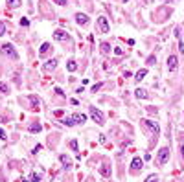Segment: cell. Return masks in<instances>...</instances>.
Instances as JSON below:
<instances>
[{"label":"cell","mask_w":184,"mask_h":182,"mask_svg":"<svg viewBox=\"0 0 184 182\" xmlns=\"http://www.w3.org/2000/svg\"><path fill=\"white\" fill-rule=\"evenodd\" d=\"M0 52H2L4 55H8L9 59H13V61H17L18 59V53H17V50L13 48V44H2V46H0Z\"/></svg>","instance_id":"1"},{"label":"cell","mask_w":184,"mask_h":182,"mask_svg":"<svg viewBox=\"0 0 184 182\" xmlns=\"http://www.w3.org/2000/svg\"><path fill=\"white\" fill-rule=\"evenodd\" d=\"M168 160H170V147H162L160 151H158L157 164L158 166H164V164H168Z\"/></svg>","instance_id":"2"},{"label":"cell","mask_w":184,"mask_h":182,"mask_svg":"<svg viewBox=\"0 0 184 182\" xmlns=\"http://www.w3.org/2000/svg\"><path fill=\"white\" fill-rule=\"evenodd\" d=\"M142 121H144V125H146V127L151 131L153 134H155V138H157L158 134H160V127H158L157 121H153V120H142Z\"/></svg>","instance_id":"3"},{"label":"cell","mask_w":184,"mask_h":182,"mask_svg":"<svg viewBox=\"0 0 184 182\" xmlns=\"http://www.w3.org/2000/svg\"><path fill=\"white\" fill-rule=\"evenodd\" d=\"M90 116H92V120L96 121L98 125H103V123H105V120H103V114H101V110H98L96 107H90Z\"/></svg>","instance_id":"4"},{"label":"cell","mask_w":184,"mask_h":182,"mask_svg":"<svg viewBox=\"0 0 184 182\" xmlns=\"http://www.w3.org/2000/svg\"><path fill=\"white\" fill-rule=\"evenodd\" d=\"M98 28H99V31H101V33H109L111 26H109L107 17H99V18H98Z\"/></svg>","instance_id":"5"},{"label":"cell","mask_w":184,"mask_h":182,"mask_svg":"<svg viewBox=\"0 0 184 182\" xmlns=\"http://www.w3.org/2000/svg\"><path fill=\"white\" fill-rule=\"evenodd\" d=\"M142 168H144V160L138 158V156H135L133 162H131V171H133V173H138V171H142Z\"/></svg>","instance_id":"6"},{"label":"cell","mask_w":184,"mask_h":182,"mask_svg":"<svg viewBox=\"0 0 184 182\" xmlns=\"http://www.w3.org/2000/svg\"><path fill=\"white\" fill-rule=\"evenodd\" d=\"M177 66H179L177 55H170V57H168V70H170V72H175Z\"/></svg>","instance_id":"7"},{"label":"cell","mask_w":184,"mask_h":182,"mask_svg":"<svg viewBox=\"0 0 184 182\" xmlns=\"http://www.w3.org/2000/svg\"><path fill=\"white\" fill-rule=\"evenodd\" d=\"M76 20H77L79 26H87V24H88V17H87V15H83V13H77L76 15Z\"/></svg>","instance_id":"8"},{"label":"cell","mask_w":184,"mask_h":182,"mask_svg":"<svg viewBox=\"0 0 184 182\" xmlns=\"http://www.w3.org/2000/svg\"><path fill=\"white\" fill-rule=\"evenodd\" d=\"M53 39L55 40H68V35L63 31V29H57L55 33H53Z\"/></svg>","instance_id":"9"},{"label":"cell","mask_w":184,"mask_h":182,"mask_svg":"<svg viewBox=\"0 0 184 182\" xmlns=\"http://www.w3.org/2000/svg\"><path fill=\"white\" fill-rule=\"evenodd\" d=\"M55 66H57V61L55 59H50L46 64H44V72H50V70H55Z\"/></svg>","instance_id":"10"},{"label":"cell","mask_w":184,"mask_h":182,"mask_svg":"<svg viewBox=\"0 0 184 182\" xmlns=\"http://www.w3.org/2000/svg\"><path fill=\"white\" fill-rule=\"evenodd\" d=\"M72 120H74V123H83V121L87 120V116L81 114V112H76V114L72 116Z\"/></svg>","instance_id":"11"},{"label":"cell","mask_w":184,"mask_h":182,"mask_svg":"<svg viewBox=\"0 0 184 182\" xmlns=\"http://www.w3.org/2000/svg\"><path fill=\"white\" fill-rule=\"evenodd\" d=\"M29 101H31V109H33V110H39V105H41V101H39L37 96H29Z\"/></svg>","instance_id":"12"},{"label":"cell","mask_w":184,"mask_h":182,"mask_svg":"<svg viewBox=\"0 0 184 182\" xmlns=\"http://www.w3.org/2000/svg\"><path fill=\"white\" fill-rule=\"evenodd\" d=\"M146 75H147V70H146V68H142V70H138V72L135 74V79H136V81H142L144 77H146Z\"/></svg>","instance_id":"13"},{"label":"cell","mask_w":184,"mask_h":182,"mask_svg":"<svg viewBox=\"0 0 184 182\" xmlns=\"http://www.w3.org/2000/svg\"><path fill=\"white\" fill-rule=\"evenodd\" d=\"M59 160L63 162V166H64V168H70V166H72V160L68 158L66 155H61V156H59Z\"/></svg>","instance_id":"14"},{"label":"cell","mask_w":184,"mask_h":182,"mask_svg":"<svg viewBox=\"0 0 184 182\" xmlns=\"http://www.w3.org/2000/svg\"><path fill=\"white\" fill-rule=\"evenodd\" d=\"M135 94H136L138 99H146V98H147V90H144V88H136Z\"/></svg>","instance_id":"15"},{"label":"cell","mask_w":184,"mask_h":182,"mask_svg":"<svg viewBox=\"0 0 184 182\" xmlns=\"http://www.w3.org/2000/svg\"><path fill=\"white\" fill-rule=\"evenodd\" d=\"M66 68H68V72H76V70H77V63H76V61H68Z\"/></svg>","instance_id":"16"},{"label":"cell","mask_w":184,"mask_h":182,"mask_svg":"<svg viewBox=\"0 0 184 182\" xmlns=\"http://www.w3.org/2000/svg\"><path fill=\"white\" fill-rule=\"evenodd\" d=\"M48 52H50V44H48V42H44L42 46H41V52H39V55L42 57V55H46Z\"/></svg>","instance_id":"17"},{"label":"cell","mask_w":184,"mask_h":182,"mask_svg":"<svg viewBox=\"0 0 184 182\" xmlns=\"http://www.w3.org/2000/svg\"><path fill=\"white\" fill-rule=\"evenodd\" d=\"M6 4H8V6H9V8H11V9H13V8H18V6H21V4H22V2H21V0H8V2H6Z\"/></svg>","instance_id":"18"},{"label":"cell","mask_w":184,"mask_h":182,"mask_svg":"<svg viewBox=\"0 0 184 182\" xmlns=\"http://www.w3.org/2000/svg\"><path fill=\"white\" fill-rule=\"evenodd\" d=\"M41 129H42L41 123H31V125H29V131H31V133H39Z\"/></svg>","instance_id":"19"},{"label":"cell","mask_w":184,"mask_h":182,"mask_svg":"<svg viewBox=\"0 0 184 182\" xmlns=\"http://www.w3.org/2000/svg\"><path fill=\"white\" fill-rule=\"evenodd\" d=\"M28 182H41V177H39L37 173H31L29 179H28Z\"/></svg>","instance_id":"20"},{"label":"cell","mask_w":184,"mask_h":182,"mask_svg":"<svg viewBox=\"0 0 184 182\" xmlns=\"http://www.w3.org/2000/svg\"><path fill=\"white\" fill-rule=\"evenodd\" d=\"M109 52H111V46L107 42H101V53H109Z\"/></svg>","instance_id":"21"},{"label":"cell","mask_w":184,"mask_h":182,"mask_svg":"<svg viewBox=\"0 0 184 182\" xmlns=\"http://www.w3.org/2000/svg\"><path fill=\"white\" fill-rule=\"evenodd\" d=\"M0 92H2V94H8L9 92V87H8L6 83H0Z\"/></svg>","instance_id":"22"},{"label":"cell","mask_w":184,"mask_h":182,"mask_svg":"<svg viewBox=\"0 0 184 182\" xmlns=\"http://www.w3.org/2000/svg\"><path fill=\"white\" fill-rule=\"evenodd\" d=\"M63 123H64V125H68V127L76 125V123H74V120H72V116H70V118H64V120H63Z\"/></svg>","instance_id":"23"},{"label":"cell","mask_w":184,"mask_h":182,"mask_svg":"<svg viewBox=\"0 0 184 182\" xmlns=\"http://www.w3.org/2000/svg\"><path fill=\"white\" fill-rule=\"evenodd\" d=\"M146 182H158V177L157 175H149L147 179H146Z\"/></svg>","instance_id":"24"},{"label":"cell","mask_w":184,"mask_h":182,"mask_svg":"<svg viewBox=\"0 0 184 182\" xmlns=\"http://www.w3.org/2000/svg\"><path fill=\"white\" fill-rule=\"evenodd\" d=\"M99 171H101V175H105V177H109V175H111V171H109V168H107V166H103V168L99 169Z\"/></svg>","instance_id":"25"},{"label":"cell","mask_w":184,"mask_h":182,"mask_svg":"<svg viewBox=\"0 0 184 182\" xmlns=\"http://www.w3.org/2000/svg\"><path fill=\"white\" fill-rule=\"evenodd\" d=\"M155 61H157V57H155V55H149V57H147V64L151 66V64H155Z\"/></svg>","instance_id":"26"},{"label":"cell","mask_w":184,"mask_h":182,"mask_svg":"<svg viewBox=\"0 0 184 182\" xmlns=\"http://www.w3.org/2000/svg\"><path fill=\"white\" fill-rule=\"evenodd\" d=\"M179 52L184 53V40L182 39H179Z\"/></svg>","instance_id":"27"},{"label":"cell","mask_w":184,"mask_h":182,"mask_svg":"<svg viewBox=\"0 0 184 182\" xmlns=\"http://www.w3.org/2000/svg\"><path fill=\"white\" fill-rule=\"evenodd\" d=\"M101 87H103V85H101V83H96V85H94V87H92L90 90H92V92H98V90H99V88H101Z\"/></svg>","instance_id":"28"},{"label":"cell","mask_w":184,"mask_h":182,"mask_svg":"<svg viewBox=\"0 0 184 182\" xmlns=\"http://www.w3.org/2000/svg\"><path fill=\"white\" fill-rule=\"evenodd\" d=\"M6 33V26H4V22H0V37Z\"/></svg>","instance_id":"29"},{"label":"cell","mask_w":184,"mask_h":182,"mask_svg":"<svg viewBox=\"0 0 184 182\" xmlns=\"http://www.w3.org/2000/svg\"><path fill=\"white\" fill-rule=\"evenodd\" d=\"M70 147H72L74 151H77V142H76V140H72V142H70Z\"/></svg>","instance_id":"30"},{"label":"cell","mask_w":184,"mask_h":182,"mask_svg":"<svg viewBox=\"0 0 184 182\" xmlns=\"http://www.w3.org/2000/svg\"><path fill=\"white\" fill-rule=\"evenodd\" d=\"M53 2H55V4H59V6H66V0H53Z\"/></svg>","instance_id":"31"},{"label":"cell","mask_w":184,"mask_h":182,"mask_svg":"<svg viewBox=\"0 0 184 182\" xmlns=\"http://www.w3.org/2000/svg\"><path fill=\"white\" fill-rule=\"evenodd\" d=\"M114 53H116V55H122L123 50H122V48H114Z\"/></svg>","instance_id":"32"},{"label":"cell","mask_w":184,"mask_h":182,"mask_svg":"<svg viewBox=\"0 0 184 182\" xmlns=\"http://www.w3.org/2000/svg\"><path fill=\"white\" fill-rule=\"evenodd\" d=\"M21 24H22V26H28L29 20H28V18H22V20H21Z\"/></svg>","instance_id":"33"},{"label":"cell","mask_w":184,"mask_h":182,"mask_svg":"<svg viewBox=\"0 0 184 182\" xmlns=\"http://www.w3.org/2000/svg\"><path fill=\"white\" fill-rule=\"evenodd\" d=\"M55 92H57L59 96H61V98H63V96H64V92H63V90H61V88H55Z\"/></svg>","instance_id":"34"},{"label":"cell","mask_w":184,"mask_h":182,"mask_svg":"<svg viewBox=\"0 0 184 182\" xmlns=\"http://www.w3.org/2000/svg\"><path fill=\"white\" fill-rule=\"evenodd\" d=\"M0 138H6V133H4L2 129H0Z\"/></svg>","instance_id":"35"},{"label":"cell","mask_w":184,"mask_h":182,"mask_svg":"<svg viewBox=\"0 0 184 182\" xmlns=\"http://www.w3.org/2000/svg\"><path fill=\"white\" fill-rule=\"evenodd\" d=\"M181 153H182V158H184V144H182V147H181Z\"/></svg>","instance_id":"36"},{"label":"cell","mask_w":184,"mask_h":182,"mask_svg":"<svg viewBox=\"0 0 184 182\" xmlns=\"http://www.w3.org/2000/svg\"><path fill=\"white\" fill-rule=\"evenodd\" d=\"M144 2H146V4H151V0H144Z\"/></svg>","instance_id":"37"},{"label":"cell","mask_w":184,"mask_h":182,"mask_svg":"<svg viewBox=\"0 0 184 182\" xmlns=\"http://www.w3.org/2000/svg\"><path fill=\"white\" fill-rule=\"evenodd\" d=\"M123 2H127V0H123Z\"/></svg>","instance_id":"38"}]
</instances>
